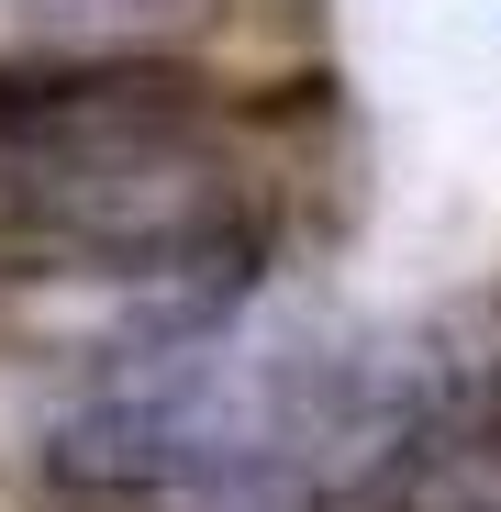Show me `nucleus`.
<instances>
[{
	"label": "nucleus",
	"mask_w": 501,
	"mask_h": 512,
	"mask_svg": "<svg viewBox=\"0 0 501 512\" xmlns=\"http://www.w3.org/2000/svg\"><path fill=\"white\" fill-rule=\"evenodd\" d=\"M0 512H67V501L45 490V468H12V457H0Z\"/></svg>",
	"instance_id": "1"
}]
</instances>
